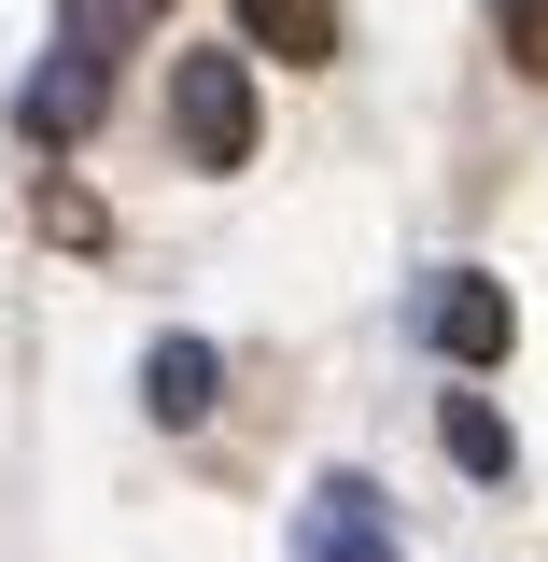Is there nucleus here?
<instances>
[{"label": "nucleus", "mask_w": 548, "mask_h": 562, "mask_svg": "<svg viewBox=\"0 0 548 562\" xmlns=\"http://www.w3.org/2000/svg\"><path fill=\"white\" fill-rule=\"evenodd\" d=\"M169 127H183L198 169H239V155H254V70L239 57H183L169 70Z\"/></svg>", "instance_id": "f257e3e1"}, {"label": "nucleus", "mask_w": 548, "mask_h": 562, "mask_svg": "<svg viewBox=\"0 0 548 562\" xmlns=\"http://www.w3.org/2000/svg\"><path fill=\"white\" fill-rule=\"evenodd\" d=\"M99 99H113V57H85V43H57V57L29 70V85H14V127L43 140V155H57V140H85V127H99Z\"/></svg>", "instance_id": "f03ea898"}, {"label": "nucleus", "mask_w": 548, "mask_h": 562, "mask_svg": "<svg viewBox=\"0 0 548 562\" xmlns=\"http://www.w3.org/2000/svg\"><path fill=\"white\" fill-rule=\"evenodd\" d=\"M295 562H394V506L366 479H324L310 506H295Z\"/></svg>", "instance_id": "7ed1b4c3"}, {"label": "nucleus", "mask_w": 548, "mask_h": 562, "mask_svg": "<svg viewBox=\"0 0 548 562\" xmlns=\"http://www.w3.org/2000/svg\"><path fill=\"white\" fill-rule=\"evenodd\" d=\"M422 324H436V351H450V366H506V338H521V310H506L479 268L436 281V295H422Z\"/></svg>", "instance_id": "20e7f679"}, {"label": "nucleus", "mask_w": 548, "mask_h": 562, "mask_svg": "<svg viewBox=\"0 0 548 562\" xmlns=\"http://www.w3.org/2000/svg\"><path fill=\"white\" fill-rule=\"evenodd\" d=\"M211 380H225L211 338H155V351H141V408H155V422H211Z\"/></svg>", "instance_id": "39448f33"}, {"label": "nucleus", "mask_w": 548, "mask_h": 562, "mask_svg": "<svg viewBox=\"0 0 548 562\" xmlns=\"http://www.w3.org/2000/svg\"><path fill=\"white\" fill-rule=\"evenodd\" d=\"M239 29H254L268 57H295V70L338 57V0H239Z\"/></svg>", "instance_id": "423d86ee"}, {"label": "nucleus", "mask_w": 548, "mask_h": 562, "mask_svg": "<svg viewBox=\"0 0 548 562\" xmlns=\"http://www.w3.org/2000/svg\"><path fill=\"white\" fill-rule=\"evenodd\" d=\"M436 436H450V464H465V479H506V464H521V450H506V422H492L479 394H450V408H436Z\"/></svg>", "instance_id": "0eeeda50"}, {"label": "nucleus", "mask_w": 548, "mask_h": 562, "mask_svg": "<svg viewBox=\"0 0 548 562\" xmlns=\"http://www.w3.org/2000/svg\"><path fill=\"white\" fill-rule=\"evenodd\" d=\"M155 14H169V0H70V43H85V57H127Z\"/></svg>", "instance_id": "6e6552de"}, {"label": "nucleus", "mask_w": 548, "mask_h": 562, "mask_svg": "<svg viewBox=\"0 0 548 562\" xmlns=\"http://www.w3.org/2000/svg\"><path fill=\"white\" fill-rule=\"evenodd\" d=\"M506 57H521V70H548V0H506Z\"/></svg>", "instance_id": "1a4fd4ad"}]
</instances>
